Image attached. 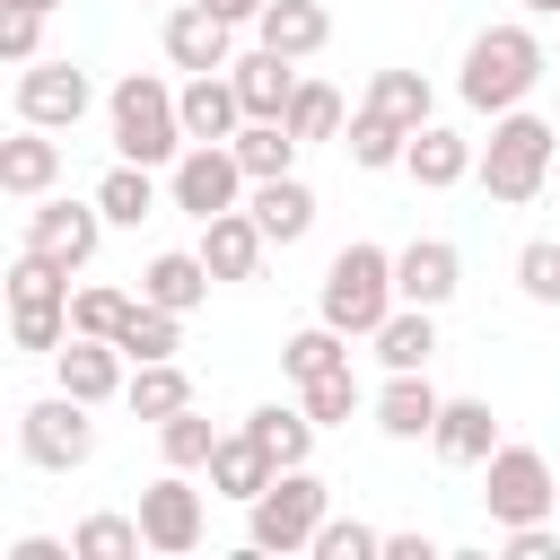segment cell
Returning <instances> with one entry per match:
<instances>
[{
    "label": "cell",
    "instance_id": "b9f144b4",
    "mask_svg": "<svg viewBox=\"0 0 560 560\" xmlns=\"http://www.w3.org/2000/svg\"><path fill=\"white\" fill-rule=\"evenodd\" d=\"M9 341H18V350H44V359H52V350L70 341V306H9Z\"/></svg>",
    "mask_w": 560,
    "mask_h": 560
},
{
    "label": "cell",
    "instance_id": "7a4b0ae2",
    "mask_svg": "<svg viewBox=\"0 0 560 560\" xmlns=\"http://www.w3.org/2000/svg\"><path fill=\"white\" fill-rule=\"evenodd\" d=\"M542 70H551V52H542V35H534L525 18H499V26H481V35L464 44V70H455V96H464L472 114H508V105H525V96L542 88Z\"/></svg>",
    "mask_w": 560,
    "mask_h": 560
},
{
    "label": "cell",
    "instance_id": "f35d334b",
    "mask_svg": "<svg viewBox=\"0 0 560 560\" xmlns=\"http://www.w3.org/2000/svg\"><path fill=\"white\" fill-rule=\"evenodd\" d=\"M131 306H140L131 289H105V280H88V289H70V332H96V341H114Z\"/></svg>",
    "mask_w": 560,
    "mask_h": 560
},
{
    "label": "cell",
    "instance_id": "5b68a950",
    "mask_svg": "<svg viewBox=\"0 0 560 560\" xmlns=\"http://www.w3.org/2000/svg\"><path fill=\"white\" fill-rule=\"evenodd\" d=\"M332 516V481L315 472V464H280L271 472V490L245 508V542L254 551H315V525Z\"/></svg>",
    "mask_w": 560,
    "mask_h": 560
},
{
    "label": "cell",
    "instance_id": "4316f807",
    "mask_svg": "<svg viewBox=\"0 0 560 560\" xmlns=\"http://www.w3.org/2000/svg\"><path fill=\"white\" fill-rule=\"evenodd\" d=\"M96 210H105L114 228H140V219H158V166H140V158H114V166H105V184H96Z\"/></svg>",
    "mask_w": 560,
    "mask_h": 560
},
{
    "label": "cell",
    "instance_id": "f1b7e54d",
    "mask_svg": "<svg viewBox=\"0 0 560 560\" xmlns=\"http://www.w3.org/2000/svg\"><path fill=\"white\" fill-rule=\"evenodd\" d=\"M359 105H368V114H385V122H402V131L438 122V96H429V79H420V70H376Z\"/></svg>",
    "mask_w": 560,
    "mask_h": 560
},
{
    "label": "cell",
    "instance_id": "ac0fdd59",
    "mask_svg": "<svg viewBox=\"0 0 560 560\" xmlns=\"http://www.w3.org/2000/svg\"><path fill=\"white\" fill-rule=\"evenodd\" d=\"M429 446H438V464H490V455H499V411H490L481 394H446Z\"/></svg>",
    "mask_w": 560,
    "mask_h": 560
},
{
    "label": "cell",
    "instance_id": "5bb4252c",
    "mask_svg": "<svg viewBox=\"0 0 560 560\" xmlns=\"http://www.w3.org/2000/svg\"><path fill=\"white\" fill-rule=\"evenodd\" d=\"M52 376H61V394H79V402H114V394L131 385V359H122V341L70 332V341L52 350Z\"/></svg>",
    "mask_w": 560,
    "mask_h": 560
},
{
    "label": "cell",
    "instance_id": "7402d4cb",
    "mask_svg": "<svg viewBox=\"0 0 560 560\" xmlns=\"http://www.w3.org/2000/svg\"><path fill=\"white\" fill-rule=\"evenodd\" d=\"M210 262H201V245H166V254H149V271H140V298L149 306H166V315H192L201 298H210Z\"/></svg>",
    "mask_w": 560,
    "mask_h": 560
},
{
    "label": "cell",
    "instance_id": "d4e9b609",
    "mask_svg": "<svg viewBox=\"0 0 560 560\" xmlns=\"http://www.w3.org/2000/svg\"><path fill=\"white\" fill-rule=\"evenodd\" d=\"M245 210L262 219V236H271V245H298V236L315 228V192H306L298 175H262V184L245 192Z\"/></svg>",
    "mask_w": 560,
    "mask_h": 560
},
{
    "label": "cell",
    "instance_id": "e0dca14e",
    "mask_svg": "<svg viewBox=\"0 0 560 560\" xmlns=\"http://www.w3.org/2000/svg\"><path fill=\"white\" fill-rule=\"evenodd\" d=\"M394 289H402V306H446V298L464 289V254H455L446 236H411V245L394 254Z\"/></svg>",
    "mask_w": 560,
    "mask_h": 560
},
{
    "label": "cell",
    "instance_id": "7dc6e473",
    "mask_svg": "<svg viewBox=\"0 0 560 560\" xmlns=\"http://www.w3.org/2000/svg\"><path fill=\"white\" fill-rule=\"evenodd\" d=\"M210 9H219V18H228V26H254V18H262V9H271V0H210Z\"/></svg>",
    "mask_w": 560,
    "mask_h": 560
},
{
    "label": "cell",
    "instance_id": "816d5d0a",
    "mask_svg": "<svg viewBox=\"0 0 560 560\" xmlns=\"http://www.w3.org/2000/svg\"><path fill=\"white\" fill-rule=\"evenodd\" d=\"M551 184H560V175H551Z\"/></svg>",
    "mask_w": 560,
    "mask_h": 560
},
{
    "label": "cell",
    "instance_id": "44dd1931",
    "mask_svg": "<svg viewBox=\"0 0 560 560\" xmlns=\"http://www.w3.org/2000/svg\"><path fill=\"white\" fill-rule=\"evenodd\" d=\"M262 254H271V236H262L254 210H219V219H201V262H210L219 280H254Z\"/></svg>",
    "mask_w": 560,
    "mask_h": 560
},
{
    "label": "cell",
    "instance_id": "d590c367",
    "mask_svg": "<svg viewBox=\"0 0 560 560\" xmlns=\"http://www.w3.org/2000/svg\"><path fill=\"white\" fill-rule=\"evenodd\" d=\"M158 455H166L175 472H210V455H219V429L201 420V402H184L175 420H158Z\"/></svg>",
    "mask_w": 560,
    "mask_h": 560
},
{
    "label": "cell",
    "instance_id": "d6a6232c",
    "mask_svg": "<svg viewBox=\"0 0 560 560\" xmlns=\"http://www.w3.org/2000/svg\"><path fill=\"white\" fill-rule=\"evenodd\" d=\"M298 140H341L350 131V105H341V88L332 79H298V96H289V114H280Z\"/></svg>",
    "mask_w": 560,
    "mask_h": 560
},
{
    "label": "cell",
    "instance_id": "603a6c76",
    "mask_svg": "<svg viewBox=\"0 0 560 560\" xmlns=\"http://www.w3.org/2000/svg\"><path fill=\"white\" fill-rule=\"evenodd\" d=\"M271 446L254 438V429H236V438H219V455H210V499H236V508H254L262 490H271Z\"/></svg>",
    "mask_w": 560,
    "mask_h": 560
},
{
    "label": "cell",
    "instance_id": "8992f818",
    "mask_svg": "<svg viewBox=\"0 0 560 560\" xmlns=\"http://www.w3.org/2000/svg\"><path fill=\"white\" fill-rule=\"evenodd\" d=\"M96 402H79V394H44V402H26L18 411V455L35 464V472H79L88 455H96V420H88Z\"/></svg>",
    "mask_w": 560,
    "mask_h": 560
},
{
    "label": "cell",
    "instance_id": "7bdbcfd3",
    "mask_svg": "<svg viewBox=\"0 0 560 560\" xmlns=\"http://www.w3.org/2000/svg\"><path fill=\"white\" fill-rule=\"evenodd\" d=\"M0 52L26 70V61H44V9H0Z\"/></svg>",
    "mask_w": 560,
    "mask_h": 560
},
{
    "label": "cell",
    "instance_id": "d6986e66",
    "mask_svg": "<svg viewBox=\"0 0 560 560\" xmlns=\"http://www.w3.org/2000/svg\"><path fill=\"white\" fill-rule=\"evenodd\" d=\"M175 105H184V140H236V131H245V96H236V79H228V70L184 79V88H175Z\"/></svg>",
    "mask_w": 560,
    "mask_h": 560
},
{
    "label": "cell",
    "instance_id": "4fadbf2b",
    "mask_svg": "<svg viewBox=\"0 0 560 560\" xmlns=\"http://www.w3.org/2000/svg\"><path fill=\"white\" fill-rule=\"evenodd\" d=\"M438 411H446V394L429 385V368H385V385L368 394V420H376L385 438H402V446H411V438H429V429H438Z\"/></svg>",
    "mask_w": 560,
    "mask_h": 560
},
{
    "label": "cell",
    "instance_id": "7c38bea8",
    "mask_svg": "<svg viewBox=\"0 0 560 560\" xmlns=\"http://www.w3.org/2000/svg\"><path fill=\"white\" fill-rule=\"evenodd\" d=\"M158 44H166V61H175L184 79H201V70H228V61H236V26H228L210 0H175V9H166V26H158Z\"/></svg>",
    "mask_w": 560,
    "mask_h": 560
},
{
    "label": "cell",
    "instance_id": "1f68e13d",
    "mask_svg": "<svg viewBox=\"0 0 560 560\" xmlns=\"http://www.w3.org/2000/svg\"><path fill=\"white\" fill-rule=\"evenodd\" d=\"M324 368H350V332H332V324L315 315L306 332H289V341H280V376H289V385H315Z\"/></svg>",
    "mask_w": 560,
    "mask_h": 560
},
{
    "label": "cell",
    "instance_id": "2e32d148",
    "mask_svg": "<svg viewBox=\"0 0 560 560\" xmlns=\"http://www.w3.org/2000/svg\"><path fill=\"white\" fill-rule=\"evenodd\" d=\"M61 184V140L44 131V122H18L9 140H0V192L9 201H44Z\"/></svg>",
    "mask_w": 560,
    "mask_h": 560
},
{
    "label": "cell",
    "instance_id": "ffe728a7",
    "mask_svg": "<svg viewBox=\"0 0 560 560\" xmlns=\"http://www.w3.org/2000/svg\"><path fill=\"white\" fill-rule=\"evenodd\" d=\"M472 166H481V149H472L464 131H446V122H420V131H411V158H402V175H411L420 192H455Z\"/></svg>",
    "mask_w": 560,
    "mask_h": 560
},
{
    "label": "cell",
    "instance_id": "4dcf8cb0",
    "mask_svg": "<svg viewBox=\"0 0 560 560\" xmlns=\"http://www.w3.org/2000/svg\"><path fill=\"white\" fill-rule=\"evenodd\" d=\"M341 149H350V166H359V175H385V166H402V158H411V131L359 105V114H350V131H341Z\"/></svg>",
    "mask_w": 560,
    "mask_h": 560
},
{
    "label": "cell",
    "instance_id": "3957f363",
    "mask_svg": "<svg viewBox=\"0 0 560 560\" xmlns=\"http://www.w3.org/2000/svg\"><path fill=\"white\" fill-rule=\"evenodd\" d=\"M394 306H402V289H394V254L368 245V236H350V245L324 262L315 315H324L332 332H350V341H376V324H385Z\"/></svg>",
    "mask_w": 560,
    "mask_h": 560
},
{
    "label": "cell",
    "instance_id": "f907efd6",
    "mask_svg": "<svg viewBox=\"0 0 560 560\" xmlns=\"http://www.w3.org/2000/svg\"><path fill=\"white\" fill-rule=\"evenodd\" d=\"M551 122H560V105H551Z\"/></svg>",
    "mask_w": 560,
    "mask_h": 560
},
{
    "label": "cell",
    "instance_id": "bcb514c9",
    "mask_svg": "<svg viewBox=\"0 0 560 560\" xmlns=\"http://www.w3.org/2000/svg\"><path fill=\"white\" fill-rule=\"evenodd\" d=\"M385 560H438V534H385Z\"/></svg>",
    "mask_w": 560,
    "mask_h": 560
},
{
    "label": "cell",
    "instance_id": "f546056e",
    "mask_svg": "<svg viewBox=\"0 0 560 560\" xmlns=\"http://www.w3.org/2000/svg\"><path fill=\"white\" fill-rule=\"evenodd\" d=\"M122 402H131V420H175L184 402H192V376L175 368V359H149V368H131V385H122Z\"/></svg>",
    "mask_w": 560,
    "mask_h": 560
},
{
    "label": "cell",
    "instance_id": "cb8c5ba5",
    "mask_svg": "<svg viewBox=\"0 0 560 560\" xmlns=\"http://www.w3.org/2000/svg\"><path fill=\"white\" fill-rule=\"evenodd\" d=\"M254 44H271V52H289V61H315V52L332 44V9H324V0H271V9L254 18Z\"/></svg>",
    "mask_w": 560,
    "mask_h": 560
},
{
    "label": "cell",
    "instance_id": "30bf717a",
    "mask_svg": "<svg viewBox=\"0 0 560 560\" xmlns=\"http://www.w3.org/2000/svg\"><path fill=\"white\" fill-rule=\"evenodd\" d=\"M140 534H149V551L158 560H184V551H201V534H210V508H201V490L166 464L149 490H140Z\"/></svg>",
    "mask_w": 560,
    "mask_h": 560
},
{
    "label": "cell",
    "instance_id": "9a60e30c",
    "mask_svg": "<svg viewBox=\"0 0 560 560\" xmlns=\"http://www.w3.org/2000/svg\"><path fill=\"white\" fill-rule=\"evenodd\" d=\"M228 79H236V96H245V122H280L306 70H298L289 52H271V44H254V52H236V61H228Z\"/></svg>",
    "mask_w": 560,
    "mask_h": 560
},
{
    "label": "cell",
    "instance_id": "74e56055",
    "mask_svg": "<svg viewBox=\"0 0 560 560\" xmlns=\"http://www.w3.org/2000/svg\"><path fill=\"white\" fill-rule=\"evenodd\" d=\"M298 402L315 411V429H350V420L368 411V394H359V376H350V368H324L315 385H298Z\"/></svg>",
    "mask_w": 560,
    "mask_h": 560
},
{
    "label": "cell",
    "instance_id": "8fae6325",
    "mask_svg": "<svg viewBox=\"0 0 560 560\" xmlns=\"http://www.w3.org/2000/svg\"><path fill=\"white\" fill-rule=\"evenodd\" d=\"M96 105V79L79 61H26L18 70V122H44V131H79Z\"/></svg>",
    "mask_w": 560,
    "mask_h": 560
},
{
    "label": "cell",
    "instance_id": "52a82bcc",
    "mask_svg": "<svg viewBox=\"0 0 560 560\" xmlns=\"http://www.w3.org/2000/svg\"><path fill=\"white\" fill-rule=\"evenodd\" d=\"M551 499H560L551 455L499 438V455L481 464V508H490V525H534V516H551Z\"/></svg>",
    "mask_w": 560,
    "mask_h": 560
},
{
    "label": "cell",
    "instance_id": "e575fe53",
    "mask_svg": "<svg viewBox=\"0 0 560 560\" xmlns=\"http://www.w3.org/2000/svg\"><path fill=\"white\" fill-rule=\"evenodd\" d=\"M114 341H122V359H131V368H149V359H175V341H184V315H166V306H149V298H140V306L122 315V332H114Z\"/></svg>",
    "mask_w": 560,
    "mask_h": 560
},
{
    "label": "cell",
    "instance_id": "f6af8a7d",
    "mask_svg": "<svg viewBox=\"0 0 560 560\" xmlns=\"http://www.w3.org/2000/svg\"><path fill=\"white\" fill-rule=\"evenodd\" d=\"M0 560H79V542H52V534H18Z\"/></svg>",
    "mask_w": 560,
    "mask_h": 560
},
{
    "label": "cell",
    "instance_id": "681fc988",
    "mask_svg": "<svg viewBox=\"0 0 560 560\" xmlns=\"http://www.w3.org/2000/svg\"><path fill=\"white\" fill-rule=\"evenodd\" d=\"M0 9H44V18H52V9H61V0H0Z\"/></svg>",
    "mask_w": 560,
    "mask_h": 560
},
{
    "label": "cell",
    "instance_id": "277c9868",
    "mask_svg": "<svg viewBox=\"0 0 560 560\" xmlns=\"http://www.w3.org/2000/svg\"><path fill=\"white\" fill-rule=\"evenodd\" d=\"M105 131H114V149L140 158V166H175V158L192 149V140H184V105H175V88H166L158 70L114 79V96H105Z\"/></svg>",
    "mask_w": 560,
    "mask_h": 560
},
{
    "label": "cell",
    "instance_id": "c3c4849f",
    "mask_svg": "<svg viewBox=\"0 0 560 560\" xmlns=\"http://www.w3.org/2000/svg\"><path fill=\"white\" fill-rule=\"evenodd\" d=\"M516 9H525V18H560V0H516Z\"/></svg>",
    "mask_w": 560,
    "mask_h": 560
},
{
    "label": "cell",
    "instance_id": "83f0119b",
    "mask_svg": "<svg viewBox=\"0 0 560 560\" xmlns=\"http://www.w3.org/2000/svg\"><path fill=\"white\" fill-rule=\"evenodd\" d=\"M368 350H376L385 368H429V359H438V306H394Z\"/></svg>",
    "mask_w": 560,
    "mask_h": 560
},
{
    "label": "cell",
    "instance_id": "ab89813d",
    "mask_svg": "<svg viewBox=\"0 0 560 560\" xmlns=\"http://www.w3.org/2000/svg\"><path fill=\"white\" fill-rule=\"evenodd\" d=\"M516 289L534 306H560V236H525L516 245Z\"/></svg>",
    "mask_w": 560,
    "mask_h": 560
},
{
    "label": "cell",
    "instance_id": "8d00e7d4",
    "mask_svg": "<svg viewBox=\"0 0 560 560\" xmlns=\"http://www.w3.org/2000/svg\"><path fill=\"white\" fill-rule=\"evenodd\" d=\"M70 542H79V560H140V551H149L140 508H131V516H114V508H105V516H79V534H70Z\"/></svg>",
    "mask_w": 560,
    "mask_h": 560
},
{
    "label": "cell",
    "instance_id": "9c48e42d",
    "mask_svg": "<svg viewBox=\"0 0 560 560\" xmlns=\"http://www.w3.org/2000/svg\"><path fill=\"white\" fill-rule=\"evenodd\" d=\"M105 228H114V219L96 210V192H88V201H52V192H44V201H26V245H35V254H52L61 271H88V262H96V245H105Z\"/></svg>",
    "mask_w": 560,
    "mask_h": 560
},
{
    "label": "cell",
    "instance_id": "ba28073f",
    "mask_svg": "<svg viewBox=\"0 0 560 560\" xmlns=\"http://www.w3.org/2000/svg\"><path fill=\"white\" fill-rule=\"evenodd\" d=\"M245 192H254V175L236 166V149H228V140H192V149L166 166V201H175L184 219H219V210H245Z\"/></svg>",
    "mask_w": 560,
    "mask_h": 560
},
{
    "label": "cell",
    "instance_id": "836d02e7",
    "mask_svg": "<svg viewBox=\"0 0 560 560\" xmlns=\"http://www.w3.org/2000/svg\"><path fill=\"white\" fill-rule=\"evenodd\" d=\"M228 149H236V166L262 184V175H298V149H306V140H298L289 122H245Z\"/></svg>",
    "mask_w": 560,
    "mask_h": 560
},
{
    "label": "cell",
    "instance_id": "60d3db41",
    "mask_svg": "<svg viewBox=\"0 0 560 560\" xmlns=\"http://www.w3.org/2000/svg\"><path fill=\"white\" fill-rule=\"evenodd\" d=\"M315 560H385V534L359 516H324L315 525Z\"/></svg>",
    "mask_w": 560,
    "mask_h": 560
},
{
    "label": "cell",
    "instance_id": "ee69618b",
    "mask_svg": "<svg viewBox=\"0 0 560 560\" xmlns=\"http://www.w3.org/2000/svg\"><path fill=\"white\" fill-rule=\"evenodd\" d=\"M499 542H508V560H551V551H560L551 516H534V525H499Z\"/></svg>",
    "mask_w": 560,
    "mask_h": 560
},
{
    "label": "cell",
    "instance_id": "6da1fadb",
    "mask_svg": "<svg viewBox=\"0 0 560 560\" xmlns=\"http://www.w3.org/2000/svg\"><path fill=\"white\" fill-rule=\"evenodd\" d=\"M481 192L499 201V210H525V201H542L551 192V175H560V122L551 114H534V105H508V114H490V140H481Z\"/></svg>",
    "mask_w": 560,
    "mask_h": 560
},
{
    "label": "cell",
    "instance_id": "484cf974",
    "mask_svg": "<svg viewBox=\"0 0 560 560\" xmlns=\"http://www.w3.org/2000/svg\"><path fill=\"white\" fill-rule=\"evenodd\" d=\"M245 429L271 446V464H315V438H324L306 402H254V411H245Z\"/></svg>",
    "mask_w": 560,
    "mask_h": 560
}]
</instances>
